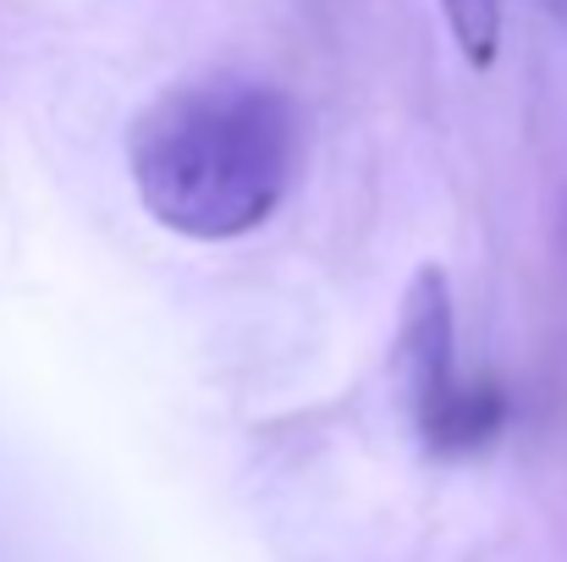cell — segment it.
<instances>
[{
  "label": "cell",
  "instance_id": "1",
  "mask_svg": "<svg viewBox=\"0 0 567 562\" xmlns=\"http://www.w3.org/2000/svg\"><path fill=\"white\" fill-rule=\"evenodd\" d=\"M303 172V116L259 78L215 72L150 100L127 133V177L155 226L188 243L259 232Z\"/></svg>",
  "mask_w": 567,
  "mask_h": 562
},
{
  "label": "cell",
  "instance_id": "3",
  "mask_svg": "<svg viewBox=\"0 0 567 562\" xmlns=\"http://www.w3.org/2000/svg\"><path fill=\"white\" fill-rule=\"evenodd\" d=\"M435 11H441L457 55L474 72L496 67V55H502V0H435Z\"/></svg>",
  "mask_w": 567,
  "mask_h": 562
},
{
  "label": "cell",
  "instance_id": "2",
  "mask_svg": "<svg viewBox=\"0 0 567 562\" xmlns=\"http://www.w3.org/2000/svg\"><path fill=\"white\" fill-rule=\"evenodd\" d=\"M402 365L413 391V419L430 436V447H463L491 436V397L468 391L457 380V320H452V293L441 270H419V282L402 298Z\"/></svg>",
  "mask_w": 567,
  "mask_h": 562
}]
</instances>
